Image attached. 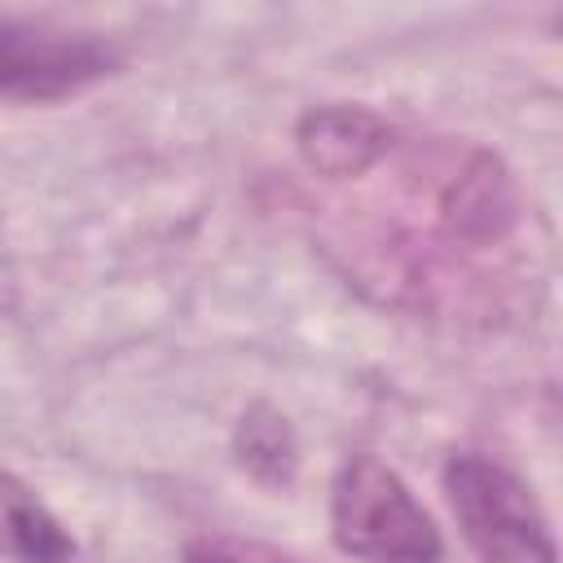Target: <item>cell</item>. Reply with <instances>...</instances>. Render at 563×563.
I'll list each match as a JSON object with an SVG mask.
<instances>
[{"instance_id": "obj_8", "label": "cell", "mask_w": 563, "mask_h": 563, "mask_svg": "<svg viewBox=\"0 0 563 563\" xmlns=\"http://www.w3.org/2000/svg\"><path fill=\"white\" fill-rule=\"evenodd\" d=\"M185 563H290L264 545L251 541H233V537H202L185 550Z\"/></svg>"}, {"instance_id": "obj_2", "label": "cell", "mask_w": 563, "mask_h": 563, "mask_svg": "<svg viewBox=\"0 0 563 563\" xmlns=\"http://www.w3.org/2000/svg\"><path fill=\"white\" fill-rule=\"evenodd\" d=\"M444 493L479 563H554V537L537 497L493 457H453L444 466Z\"/></svg>"}, {"instance_id": "obj_1", "label": "cell", "mask_w": 563, "mask_h": 563, "mask_svg": "<svg viewBox=\"0 0 563 563\" xmlns=\"http://www.w3.org/2000/svg\"><path fill=\"white\" fill-rule=\"evenodd\" d=\"M334 541L365 563H440V532L378 457H347L334 479Z\"/></svg>"}, {"instance_id": "obj_7", "label": "cell", "mask_w": 563, "mask_h": 563, "mask_svg": "<svg viewBox=\"0 0 563 563\" xmlns=\"http://www.w3.org/2000/svg\"><path fill=\"white\" fill-rule=\"evenodd\" d=\"M238 457L246 471H255L268 484H286L295 471V440L282 413H273L268 405L246 409V418L238 422Z\"/></svg>"}, {"instance_id": "obj_4", "label": "cell", "mask_w": 563, "mask_h": 563, "mask_svg": "<svg viewBox=\"0 0 563 563\" xmlns=\"http://www.w3.org/2000/svg\"><path fill=\"white\" fill-rule=\"evenodd\" d=\"M391 128L361 106H321L299 123V154L325 176H361L383 150Z\"/></svg>"}, {"instance_id": "obj_3", "label": "cell", "mask_w": 563, "mask_h": 563, "mask_svg": "<svg viewBox=\"0 0 563 563\" xmlns=\"http://www.w3.org/2000/svg\"><path fill=\"white\" fill-rule=\"evenodd\" d=\"M110 66L114 53L97 35L26 18H0V97L57 101L88 88Z\"/></svg>"}, {"instance_id": "obj_6", "label": "cell", "mask_w": 563, "mask_h": 563, "mask_svg": "<svg viewBox=\"0 0 563 563\" xmlns=\"http://www.w3.org/2000/svg\"><path fill=\"white\" fill-rule=\"evenodd\" d=\"M444 211H449L453 229H462L471 238H488L510 220V185L488 158H479L471 172H462L453 180Z\"/></svg>"}, {"instance_id": "obj_5", "label": "cell", "mask_w": 563, "mask_h": 563, "mask_svg": "<svg viewBox=\"0 0 563 563\" xmlns=\"http://www.w3.org/2000/svg\"><path fill=\"white\" fill-rule=\"evenodd\" d=\"M0 554L13 563H70L75 541L40 506V497L9 471H0Z\"/></svg>"}]
</instances>
